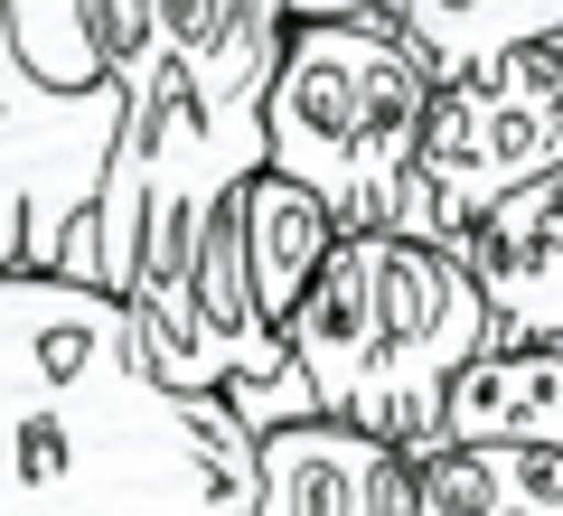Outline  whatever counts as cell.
<instances>
[{
  "label": "cell",
  "mask_w": 563,
  "mask_h": 516,
  "mask_svg": "<svg viewBox=\"0 0 563 516\" xmlns=\"http://www.w3.org/2000/svg\"><path fill=\"white\" fill-rule=\"evenodd\" d=\"M0 516H254V432L169 395L122 300L0 282Z\"/></svg>",
  "instance_id": "1"
},
{
  "label": "cell",
  "mask_w": 563,
  "mask_h": 516,
  "mask_svg": "<svg viewBox=\"0 0 563 516\" xmlns=\"http://www.w3.org/2000/svg\"><path fill=\"white\" fill-rule=\"evenodd\" d=\"M479 348H488V310L470 263L404 235H339V254L320 263L301 319L282 338L310 414L347 422L404 460L422 441H442V404Z\"/></svg>",
  "instance_id": "2"
},
{
  "label": "cell",
  "mask_w": 563,
  "mask_h": 516,
  "mask_svg": "<svg viewBox=\"0 0 563 516\" xmlns=\"http://www.w3.org/2000/svg\"><path fill=\"white\" fill-rule=\"evenodd\" d=\"M422 122L432 66L395 39L385 0L291 10L273 95H263V169L291 179L339 235H422Z\"/></svg>",
  "instance_id": "3"
},
{
  "label": "cell",
  "mask_w": 563,
  "mask_h": 516,
  "mask_svg": "<svg viewBox=\"0 0 563 516\" xmlns=\"http://www.w3.org/2000/svg\"><path fill=\"white\" fill-rule=\"evenodd\" d=\"M563 179V39L488 66L470 85H432L422 122V235L461 254L507 198Z\"/></svg>",
  "instance_id": "4"
},
{
  "label": "cell",
  "mask_w": 563,
  "mask_h": 516,
  "mask_svg": "<svg viewBox=\"0 0 563 516\" xmlns=\"http://www.w3.org/2000/svg\"><path fill=\"white\" fill-rule=\"evenodd\" d=\"M122 141V85L47 95L0 29V282H57Z\"/></svg>",
  "instance_id": "5"
},
{
  "label": "cell",
  "mask_w": 563,
  "mask_h": 516,
  "mask_svg": "<svg viewBox=\"0 0 563 516\" xmlns=\"http://www.w3.org/2000/svg\"><path fill=\"white\" fill-rule=\"evenodd\" d=\"M254 516H413V460L347 422H273L254 432Z\"/></svg>",
  "instance_id": "6"
},
{
  "label": "cell",
  "mask_w": 563,
  "mask_h": 516,
  "mask_svg": "<svg viewBox=\"0 0 563 516\" xmlns=\"http://www.w3.org/2000/svg\"><path fill=\"white\" fill-rule=\"evenodd\" d=\"M488 310V348H563V179L507 198L461 244Z\"/></svg>",
  "instance_id": "7"
},
{
  "label": "cell",
  "mask_w": 563,
  "mask_h": 516,
  "mask_svg": "<svg viewBox=\"0 0 563 516\" xmlns=\"http://www.w3.org/2000/svg\"><path fill=\"white\" fill-rule=\"evenodd\" d=\"M442 441L563 460V348H479L442 404Z\"/></svg>",
  "instance_id": "8"
},
{
  "label": "cell",
  "mask_w": 563,
  "mask_h": 516,
  "mask_svg": "<svg viewBox=\"0 0 563 516\" xmlns=\"http://www.w3.org/2000/svg\"><path fill=\"white\" fill-rule=\"evenodd\" d=\"M395 39L432 66V85H470L526 47L563 39V0H385Z\"/></svg>",
  "instance_id": "9"
},
{
  "label": "cell",
  "mask_w": 563,
  "mask_h": 516,
  "mask_svg": "<svg viewBox=\"0 0 563 516\" xmlns=\"http://www.w3.org/2000/svg\"><path fill=\"white\" fill-rule=\"evenodd\" d=\"M329 254H339V226H329L291 179L263 169V179L244 188V292H254V310H263L273 338H291V319H301V300H310V282H320Z\"/></svg>",
  "instance_id": "10"
},
{
  "label": "cell",
  "mask_w": 563,
  "mask_h": 516,
  "mask_svg": "<svg viewBox=\"0 0 563 516\" xmlns=\"http://www.w3.org/2000/svg\"><path fill=\"white\" fill-rule=\"evenodd\" d=\"M413 516H563V460L554 451L422 441L413 451Z\"/></svg>",
  "instance_id": "11"
}]
</instances>
